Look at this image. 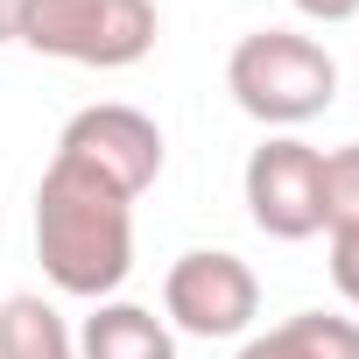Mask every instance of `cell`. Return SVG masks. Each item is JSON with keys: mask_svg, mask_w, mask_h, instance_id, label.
I'll list each match as a JSON object with an SVG mask.
<instances>
[{"mask_svg": "<svg viewBox=\"0 0 359 359\" xmlns=\"http://www.w3.org/2000/svg\"><path fill=\"white\" fill-rule=\"evenodd\" d=\"M36 261L64 296L106 303L134 268V198L71 162H50L36 184Z\"/></svg>", "mask_w": 359, "mask_h": 359, "instance_id": "1", "label": "cell"}, {"mask_svg": "<svg viewBox=\"0 0 359 359\" xmlns=\"http://www.w3.org/2000/svg\"><path fill=\"white\" fill-rule=\"evenodd\" d=\"M226 92L261 127H303L338 99V64L324 43H310L296 29H254L226 57Z\"/></svg>", "mask_w": 359, "mask_h": 359, "instance_id": "2", "label": "cell"}, {"mask_svg": "<svg viewBox=\"0 0 359 359\" xmlns=\"http://www.w3.org/2000/svg\"><path fill=\"white\" fill-rule=\"evenodd\" d=\"M155 0H22V36L36 57L127 71L155 50Z\"/></svg>", "mask_w": 359, "mask_h": 359, "instance_id": "3", "label": "cell"}, {"mask_svg": "<svg viewBox=\"0 0 359 359\" xmlns=\"http://www.w3.org/2000/svg\"><path fill=\"white\" fill-rule=\"evenodd\" d=\"M57 162L99 176V184L120 191V198H141L155 176H162V127L141 106H85V113L64 120Z\"/></svg>", "mask_w": 359, "mask_h": 359, "instance_id": "4", "label": "cell"}, {"mask_svg": "<svg viewBox=\"0 0 359 359\" xmlns=\"http://www.w3.org/2000/svg\"><path fill=\"white\" fill-rule=\"evenodd\" d=\"M247 219L268 240L324 233V155L296 134H275L247 155Z\"/></svg>", "mask_w": 359, "mask_h": 359, "instance_id": "5", "label": "cell"}, {"mask_svg": "<svg viewBox=\"0 0 359 359\" xmlns=\"http://www.w3.org/2000/svg\"><path fill=\"white\" fill-rule=\"evenodd\" d=\"M162 310L176 317V331L191 338H240L261 310V282L240 254L226 247H191L162 282Z\"/></svg>", "mask_w": 359, "mask_h": 359, "instance_id": "6", "label": "cell"}, {"mask_svg": "<svg viewBox=\"0 0 359 359\" xmlns=\"http://www.w3.org/2000/svg\"><path fill=\"white\" fill-rule=\"evenodd\" d=\"M78 352L85 359H176V338L141 303H99L78 331Z\"/></svg>", "mask_w": 359, "mask_h": 359, "instance_id": "7", "label": "cell"}, {"mask_svg": "<svg viewBox=\"0 0 359 359\" xmlns=\"http://www.w3.org/2000/svg\"><path fill=\"white\" fill-rule=\"evenodd\" d=\"M240 359H359V324L352 317H324V310H296L268 338H247Z\"/></svg>", "mask_w": 359, "mask_h": 359, "instance_id": "8", "label": "cell"}, {"mask_svg": "<svg viewBox=\"0 0 359 359\" xmlns=\"http://www.w3.org/2000/svg\"><path fill=\"white\" fill-rule=\"evenodd\" d=\"M0 359H78L64 317L43 303V296H8L0 303Z\"/></svg>", "mask_w": 359, "mask_h": 359, "instance_id": "9", "label": "cell"}, {"mask_svg": "<svg viewBox=\"0 0 359 359\" xmlns=\"http://www.w3.org/2000/svg\"><path fill=\"white\" fill-rule=\"evenodd\" d=\"M324 226H359V141L324 155Z\"/></svg>", "mask_w": 359, "mask_h": 359, "instance_id": "10", "label": "cell"}, {"mask_svg": "<svg viewBox=\"0 0 359 359\" xmlns=\"http://www.w3.org/2000/svg\"><path fill=\"white\" fill-rule=\"evenodd\" d=\"M331 282H338V296L359 310V226H338V233H331Z\"/></svg>", "mask_w": 359, "mask_h": 359, "instance_id": "11", "label": "cell"}, {"mask_svg": "<svg viewBox=\"0 0 359 359\" xmlns=\"http://www.w3.org/2000/svg\"><path fill=\"white\" fill-rule=\"evenodd\" d=\"M296 15H310V22H352L359 0H296Z\"/></svg>", "mask_w": 359, "mask_h": 359, "instance_id": "12", "label": "cell"}, {"mask_svg": "<svg viewBox=\"0 0 359 359\" xmlns=\"http://www.w3.org/2000/svg\"><path fill=\"white\" fill-rule=\"evenodd\" d=\"M22 36V0H0V43Z\"/></svg>", "mask_w": 359, "mask_h": 359, "instance_id": "13", "label": "cell"}]
</instances>
